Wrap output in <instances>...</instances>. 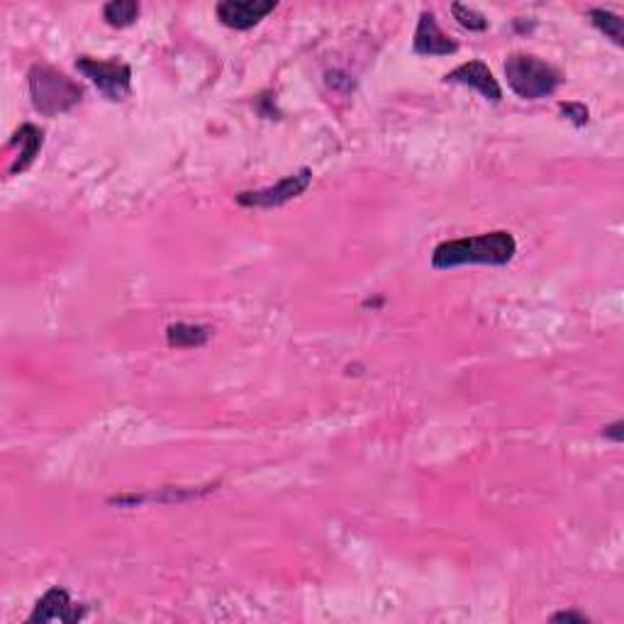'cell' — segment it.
Returning a JSON list of instances; mask_svg holds the SVG:
<instances>
[{
  "mask_svg": "<svg viewBox=\"0 0 624 624\" xmlns=\"http://www.w3.org/2000/svg\"><path fill=\"white\" fill-rule=\"evenodd\" d=\"M517 254V242L507 230L478 234V237L449 239L434 247L432 266L439 271L456 266H507Z\"/></svg>",
  "mask_w": 624,
  "mask_h": 624,
  "instance_id": "obj_1",
  "label": "cell"
},
{
  "mask_svg": "<svg viewBox=\"0 0 624 624\" xmlns=\"http://www.w3.org/2000/svg\"><path fill=\"white\" fill-rule=\"evenodd\" d=\"M30 98L39 115L57 117L71 113L83 100V88L74 78L61 74L49 64H35L30 69Z\"/></svg>",
  "mask_w": 624,
  "mask_h": 624,
  "instance_id": "obj_2",
  "label": "cell"
},
{
  "mask_svg": "<svg viewBox=\"0 0 624 624\" xmlns=\"http://www.w3.org/2000/svg\"><path fill=\"white\" fill-rule=\"evenodd\" d=\"M507 86L525 100H542L554 96L561 86V74L532 54H510L505 61Z\"/></svg>",
  "mask_w": 624,
  "mask_h": 624,
  "instance_id": "obj_3",
  "label": "cell"
},
{
  "mask_svg": "<svg viewBox=\"0 0 624 624\" xmlns=\"http://www.w3.org/2000/svg\"><path fill=\"white\" fill-rule=\"evenodd\" d=\"M76 69L91 78L93 86L103 93L110 103H122L132 93V69L125 61H105L93 57H78Z\"/></svg>",
  "mask_w": 624,
  "mask_h": 624,
  "instance_id": "obj_4",
  "label": "cell"
},
{
  "mask_svg": "<svg viewBox=\"0 0 624 624\" xmlns=\"http://www.w3.org/2000/svg\"><path fill=\"white\" fill-rule=\"evenodd\" d=\"M312 183V171L308 166L298 169L295 174L283 176L281 181L273 183L269 188H259V191H242L237 193V203L242 208H259V210H271L281 208V205L291 203V200L300 198Z\"/></svg>",
  "mask_w": 624,
  "mask_h": 624,
  "instance_id": "obj_5",
  "label": "cell"
},
{
  "mask_svg": "<svg viewBox=\"0 0 624 624\" xmlns=\"http://www.w3.org/2000/svg\"><path fill=\"white\" fill-rule=\"evenodd\" d=\"M86 607L78 605L71 600L69 590L66 588H59V585H54V588H49L47 593L42 595V598L37 600L35 610L30 612V617H27V622L30 624H42V622H66V624H74V622H81L83 617H86Z\"/></svg>",
  "mask_w": 624,
  "mask_h": 624,
  "instance_id": "obj_6",
  "label": "cell"
},
{
  "mask_svg": "<svg viewBox=\"0 0 624 624\" xmlns=\"http://www.w3.org/2000/svg\"><path fill=\"white\" fill-rule=\"evenodd\" d=\"M276 8V0H222L217 3L215 13L225 27L244 32L259 25Z\"/></svg>",
  "mask_w": 624,
  "mask_h": 624,
  "instance_id": "obj_7",
  "label": "cell"
},
{
  "mask_svg": "<svg viewBox=\"0 0 624 624\" xmlns=\"http://www.w3.org/2000/svg\"><path fill=\"white\" fill-rule=\"evenodd\" d=\"M412 49L420 57H449V54L459 52V42L451 39L437 25V18H434L432 10H422L415 27V37H412Z\"/></svg>",
  "mask_w": 624,
  "mask_h": 624,
  "instance_id": "obj_8",
  "label": "cell"
},
{
  "mask_svg": "<svg viewBox=\"0 0 624 624\" xmlns=\"http://www.w3.org/2000/svg\"><path fill=\"white\" fill-rule=\"evenodd\" d=\"M444 81L476 88V91L481 93L486 100H490V103H500V100H503V88H500L498 78H495L493 71H490L488 66L478 59L456 66L454 71H449V74L444 76Z\"/></svg>",
  "mask_w": 624,
  "mask_h": 624,
  "instance_id": "obj_9",
  "label": "cell"
},
{
  "mask_svg": "<svg viewBox=\"0 0 624 624\" xmlns=\"http://www.w3.org/2000/svg\"><path fill=\"white\" fill-rule=\"evenodd\" d=\"M217 490V486H205V488H161L159 493H144V495H115L110 498V505H125V507H135L142 503H186V500H195L200 495H208Z\"/></svg>",
  "mask_w": 624,
  "mask_h": 624,
  "instance_id": "obj_10",
  "label": "cell"
},
{
  "mask_svg": "<svg viewBox=\"0 0 624 624\" xmlns=\"http://www.w3.org/2000/svg\"><path fill=\"white\" fill-rule=\"evenodd\" d=\"M18 144L20 152H18V159H15V164L10 166V174H22V171H27L32 166V161L39 156V149H42L44 144V132L39 130V127L30 125V122H25V125L20 127L18 132H15L13 142H10V147H15Z\"/></svg>",
  "mask_w": 624,
  "mask_h": 624,
  "instance_id": "obj_11",
  "label": "cell"
},
{
  "mask_svg": "<svg viewBox=\"0 0 624 624\" xmlns=\"http://www.w3.org/2000/svg\"><path fill=\"white\" fill-rule=\"evenodd\" d=\"M210 339L208 325H188V322H176L166 330V342L176 349H195L203 347Z\"/></svg>",
  "mask_w": 624,
  "mask_h": 624,
  "instance_id": "obj_12",
  "label": "cell"
},
{
  "mask_svg": "<svg viewBox=\"0 0 624 624\" xmlns=\"http://www.w3.org/2000/svg\"><path fill=\"white\" fill-rule=\"evenodd\" d=\"M142 13V5L135 0H110L103 8V18L110 27H130Z\"/></svg>",
  "mask_w": 624,
  "mask_h": 624,
  "instance_id": "obj_13",
  "label": "cell"
},
{
  "mask_svg": "<svg viewBox=\"0 0 624 624\" xmlns=\"http://www.w3.org/2000/svg\"><path fill=\"white\" fill-rule=\"evenodd\" d=\"M588 18L595 27H598L600 32H603L607 39H612L617 47H622L624 44V27H622L620 15L612 13V10H605V8H590Z\"/></svg>",
  "mask_w": 624,
  "mask_h": 624,
  "instance_id": "obj_14",
  "label": "cell"
},
{
  "mask_svg": "<svg viewBox=\"0 0 624 624\" xmlns=\"http://www.w3.org/2000/svg\"><path fill=\"white\" fill-rule=\"evenodd\" d=\"M451 13H454V20H459V25L466 27V30H471V32L488 30L486 15L478 13V10H473V8H468V5L454 3L451 5Z\"/></svg>",
  "mask_w": 624,
  "mask_h": 624,
  "instance_id": "obj_15",
  "label": "cell"
},
{
  "mask_svg": "<svg viewBox=\"0 0 624 624\" xmlns=\"http://www.w3.org/2000/svg\"><path fill=\"white\" fill-rule=\"evenodd\" d=\"M561 108V113H564L568 120L573 122V125H578V127H583L585 122H588V108H585L583 103H561L559 105Z\"/></svg>",
  "mask_w": 624,
  "mask_h": 624,
  "instance_id": "obj_16",
  "label": "cell"
},
{
  "mask_svg": "<svg viewBox=\"0 0 624 624\" xmlns=\"http://www.w3.org/2000/svg\"><path fill=\"white\" fill-rule=\"evenodd\" d=\"M551 622H590L588 617L583 615V612H573V610H566V612H556V615H551Z\"/></svg>",
  "mask_w": 624,
  "mask_h": 624,
  "instance_id": "obj_17",
  "label": "cell"
},
{
  "mask_svg": "<svg viewBox=\"0 0 624 624\" xmlns=\"http://www.w3.org/2000/svg\"><path fill=\"white\" fill-rule=\"evenodd\" d=\"M603 437H605V439H612V442L620 444L622 439H624V422H622V420H617V422H612V425H607V427L603 429Z\"/></svg>",
  "mask_w": 624,
  "mask_h": 624,
  "instance_id": "obj_18",
  "label": "cell"
}]
</instances>
